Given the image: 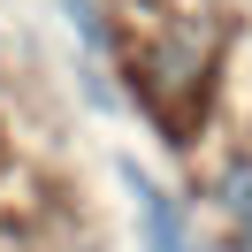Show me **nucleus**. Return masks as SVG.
<instances>
[{"mask_svg":"<svg viewBox=\"0 0 252 252\" xmlns=\"http://www.w3.org/2000/svg\"><path fill=\"white\" fill-rule=\"evenodd\" d=\"M237 252H252V221H237Z\"/></svg>","mask_w":252,"mask_h":252,"instance_id":"4","label":"nucleus"},{"mask_svg":"<svg viewBox=\"0 0 252 252\" xmlns=\"http://www.w3.org/2000/svg\"><path fill=\"white\" fill-rule=\"evenodd\" d=\"M123 184H130V199H138V229H145V252H191L184 245V214H176V199L153 184V176H138L123 160Z\"/></svg>","mask_w":252,"mask_h":252,"instance_id":"1","label":"nucleus"},{"mask_svg":"<svg viewBox=\"0 0 252 252\" xmlns=\"http://www.w3.org/2000/svg\"><path fill=\"white\" fill-rule=\"evenodd\" d=\"M62 8H69V23H77V31L99 46V16H92V0H62Z\"/></svg>","mask_w":252,"mask_h":252,"instance_id":"3","label":"nucleus"},{"mask_svg":"<svg viewBox=\"0 0 252 252\" xmlns=\"http://www.w3.org/2000/svg\"><path fill=\"white\" fill-rule=\"evenodd\" d=\"M214 199H221V214H229V221H252V153H237L229 168L214 176Z\"/></svg>","mask_w":252,"mask_h":252,"instance_id":"2","label":"nucleus"}]
</instances>
